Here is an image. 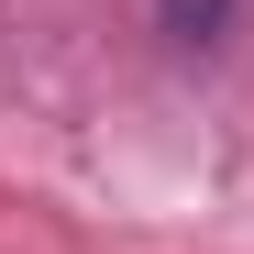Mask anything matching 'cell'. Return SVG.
<instances>
[{
    "instance_id": "cell-1",
    "label": "cell",
    "mask_w": 254,
    "mask_h": 254,
    "mask_svg": "<svg viewBox=\"0 0 254 254\" xmlns=\"http://www.w3.org/2000/svg\"><path fill=\"white\" fill-rule=\"evenodd\" d=\"M155 22L177 33V45H221V33H232V0H155Z\"/></svg>"
}]
</instances>
